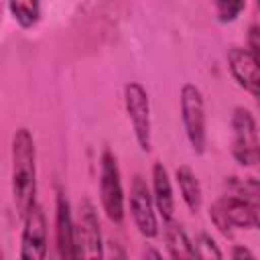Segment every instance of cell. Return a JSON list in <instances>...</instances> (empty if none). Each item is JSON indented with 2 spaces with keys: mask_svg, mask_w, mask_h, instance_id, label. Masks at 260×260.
<instances>
[{
  "mask_svg": "<svg viewBox=\"0 0 260 260\" xmlns=\"http://www.w3.org/2000/svg\"><path fill=\"white\" fill-rule=\"evenodd\" d=\"M12 171L10 189L16 215L24 219L30 207L37 203V148L28 128H18L12 134Z\"/></svg>",
  "mask_w": 260,
  "mask_h": 260,
  "instance_id": "cell-1",
  "label": "cell"
},
{
  "mask_svg": "<svg viewBox=\"0 0 260 260\" xmlns=\"http://www.w3.org/2000/svg\"><path fill=\"white\" fill-rule=\"evenodd\" d=\"M244 8H246V2H242V0H219V2H215V16L223 24L234 22Z\"/></svg>",
  "mask_w": 260,
  "mask_h": 260,
  "instance_id": "cell-17",
  "label": "cell"
},
{
  "mask_svg": "<svg viewBox=\"0 0 260 260\" xmlns=\"http://www.w3.org/2000/svg\"><path fill=\"white\" fill-rule=\"evenodd\" d=\"M165 242L171 260H193V242L189 240L183 225L175 219L165 221Z\"/></svg>",
  "mask_w": 260,
  "mask_h": 260,
  "instance_id": "cell-14",
  "label": "cell"
},
{
  "mask_svg": "<svg viewBox=\"0 0 260 260\" xmlns=\"http://www.w3.org/2000/svg\"><path fill=\"white\" fill-rule=\"evenodd\" d=\"M100 201L106 217L114 223L124 221V189L120 167L112 150H104L100 158Z\"/></svg>",
  "mask_w": 260,
  "mask_h": 260,
  "instance_id": "cell-3",
  "label": "cell"
},
{
  "mask_svg": "<svg viewBox=\"0 0 260 260\" xmlns=\"http://www.w3.org/2000/svg\"><path fill=\"white\" fill-rule=\"evenodd\" d=\"M144 260H162V256H160L158 250H154L152 246H148V248L144 250Z\"/></svg>",
  "mask_w": 260,
  "mask_h": 260,
  "instance_id": "cell-21",
  "label": "cell"
},
{
  "mask_svg": "<svg viewBox=\"0 0 260 260\" xmlns=\"http://www.w3.org/2000/svg\"><path fill=\"white\" fill-rule=\"evenodd\" d=\"M106 260H128V256L118 242H110L106 250Z\"/></svg>",
  "mask_w": 260,
  "mask_h": 260,
  "instance_id": "cell-19",
  "label": "cell"
},
{
  "mask_svg": "<svg viewBox=\"0 0 260 260\" xmlns=\"http://www.w3.org/2000/svg\"><path fill=\"white\" fill-rule=\"evenodd\" d=\"M175 179H177V185H179V191H181V197H183L185 205L189 207L191 213H197L201 209V203H203L201 185H199L197 175L193 173L191 167L179 165L177 171H175Z\"/></svg>",
  "mask_w": 260,
  "mask_h": 260,
  "instance_id": "cell-13",
  "label": "cell"
},
{
  "mask_svg": "<svg viewBox=\"0 0 260 260\" xmlns=\"http://www.w3.org/2000/svg\"><path fill=\"white\" fill-rule=\"evenodd\" d=\"M258 63L260 59L254 57L244 47H232L228 51V65L232 71V77L238 81L242 89H246L252 98H258L260 93V75H258Z\"/></svg>",
  "mask_w": 260,
  "mask_h": 260,
  "instance_id": "cell-10",
  "label": "cell"
},
{
  "mask_svg": "<svg viewBox=\"0 0 260 260\" xmlns=\"http://www.w3.org/2000/svg\"><path fill=\"white\" fill-rule=\"evenodd\" d=\"M150 195H152L154 209L162 217V223L171 221L175 215V197H173L169 173L162 162H154V167H152V193Z\"/></svg>",
  "mask_w": 260,
  "mask_h": 260,
  "instance_id": "cell-12",
  "label": "cell"
},
{
  "mask_svg": "<svg viewBox=\"0 0 260 260\" xmlns=\"http://www.w3.org/2000/svg\"><path fill=\"white\" fill-rule=\"evenodd\" d=\"M8 10L22 28H30L41 20L39 2H8Z\"/></svg>",
  "mask_w": 260,
  "mask_h": 260,
  "instance_id": "cell-15",
  "label": "cell"
},
{
  "mask_svg": "<svg viewBox=\"0 0 260 260\" xmlns=\"http://www.w3.org/2000/svg\"><path fill=\"white\" fill-rule=\"evenodd\" d=\"M232 154L236 162L242 167H256L260 160V146H258V128L252 112L248 108H234L232 114Z\"/></svg>",
  "mask_w": 260,
  "mask_h": 260,
  "instance_id": "cell-6",
  "label": "cell"
},
{
  "mask_svg": "<svg viewBox=\"0 0 260 260\" xmlns=\"http://www.w3.org/2000/svg\"><path fill=\"white\" fill-rule=\"evenodd\" d=\"M130 213H132L134 225L138 228V232L144 238L152 240L158 236L156 209L152 203L150 189H148L146 181L142 179V175H134V179L130 183Z\"/></svg>",
  "mask_w": 260,
  "mask_h": 260,
  "instance_id": "cell-9",
  "label": "cell"
},
{
  "mask_svg": "<svg viewBox=\"0 0 260 260\" xmlns=\"http://www.w3.org/2000/svg\"><path fill=\"white\" fill-rule=\"evenodd\" d=\"M258 211H260L258 201H250L238 193L225 191L209 207V217L223 236H230L234 228H246V230L258 228Z\"/></svg>",
  "mask_w": 260,
  "mask_h": 260,
  "instance_id": "cell-2",
  "label": "cell"
},
{
  "mask_svg": "<svg viewBox=\"0 0 260 260\" xmlns=\"http://www.w3.org/2000/svg\"><path fill=\"white\" fill-rule=\"evenodd\" d=\"M193 260H223V254L217 242L209 234L201 232L193 242Z\"/></svg>",
  "mask_w": 260,
  "mask_h": 260,
  "instance_id": "cell-16",
  "label": "cell"
},
{
  "mask_svg": "<svg viewBox=\"0 0 260 260\" xmlns=\"http://www.w3.org/2000/svg\"><path fill=\"white\" fill-rule=\"evenodd\" d=\"M75 248L77 260H106L100 221L89 201H83L79 207V219L75 223Z\"/></svg>",
  "mask_w": 260,
  "mask_h": 260,
  "instance_id": "cell-7",
  "label": "cell"
},
{
  "mask_svg": "<svg viewBox=\"0 0 260 260\" xmlns=\"http://www.w3.org/2000/svg\"><path fill=\"white\" fill-rule=\"evenodd\" d=\"M0 260H2V254H0Z\"/></svg>",
  "mask_w": 260,
  "mask_h": 260,
  "instance_id": "cell-22",
  "label": "cell"
},
{
  "mask_svg": "<svg viewBox=\"0 0 260 260\" xmlns=\"http://www.w3.org/2000/svg\"><path fill=\"white\" fill-rule=\"evenodd\" d=\"M258 35H260L258 24H252V26L248 28V47H246V49H248L254 57L260 59V41H258Z\"/></svg>",
  "mask_w": 260,
  "mask_h": 260,
  "instance_id": "cell-18",
  "label": "cell"
},
{
  "mask_svg": "<svg viewBox=\"0 0 260 260\" xmlns=\"http://www.w3.org/2000/svg\"><path fill=\"white\" fill-rule=\"evenodd\" d=\"M181 120L187 134V140L193 148V152L203 154L207 144V132H205V104L203 93L193 83H183L181 87Z\"/></svg>",
  "mask_w": 260,
  "mask_h": 260,
  "instance_id": "cell-4",
  "label": "cell"
},
{
  "mask_svg": "<svg viewBox=\"0 0 260 260\" xmlns=\"http://www.w3.org/2000/svg\"><path fill=\"white\" fill-rule=\"evenodd\" d=\"M230 260H256V256H254L252 250L246 248V246H234Z\"/></svg>",
  "mask_w": 260,
  "mask_h": 260,
  "instance_id": "cell-20",
  "label": "cell"
},
{
  "mask_svg": "<svg viewBox=\"0 0 260 260\" xmlns=\"http://www.w3.org/2000/svg\"><path fill=\"white\" fill-rule=\"evenodd\" d=\"M124 106L132 124L140 150L148 152L152 146V122H150V100L142 83L130 81L124 85Z\"/></svg>",
  "mask_w": 260,
  "mask_h": 260,
  "instance_id": "cell-5",
  "label": "cell"
},
{
  "mask_svg": "<svg viewBox=\"0 0 260 260\" xmlns=\"http://www.w3.org/2000/svg\"><path fill=\"white\" fill-rule=\"evenodd\" d=\"M24 228L20 234V260H47L49 234H47V215L43 205L35 203L22 219Z\"/></svg>",
  "mask_w": 260,
  "mask_h": 260,
  "instance_id": "cell-8",
  "label": "cell"
},
{
  "mask_svg": "<svg viewBox=\"0 0 260 260\" xmlns=\"http://www.w3.org/2000/svg\"><path fill=\"white\" fill-rule=\"evenodd\" d=\"M55 228H57V252L61 260H77L75 248V221L71 215L69 201L63 191H57L55 205Z\"/></svg>",
  "mask_w": 260,
  "mask_h": 260,
  "instance_id": "cell-11",
  "label": "cell"
}]
</instances>
